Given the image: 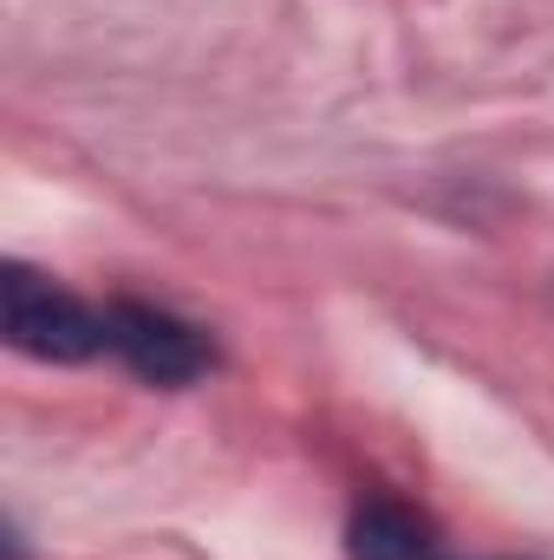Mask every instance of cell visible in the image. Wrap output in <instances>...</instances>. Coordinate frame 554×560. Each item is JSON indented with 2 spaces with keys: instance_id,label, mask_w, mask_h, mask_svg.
Masks as SVG:
<instances>
[{
  "instance_id": "cell-2",
  "label": "cell",
  "mask_w": 554,
  "mask_h": 560,
  "mask_svg": "<svg viewBox=\"0 0 554 560\" xmlns=\"http://www.w3.org/2000/svg\"><path fill=\"white\" fill-rule=\"evenodd\" d=\"M105 352H118L143 385H196L209 365H216V346L163 313V306H143V300H112L105 306Z\"/></svg>"
},
{
  "instance_id": "cell-1",
  "label": "cell",
  "mask_w": 554,
  "mask_h": 560,
  "mask_svg": "<svg viewBox=\"0 0 554 560\" xmlns=\"http://www.w3.org/2000/svg\"><path fill=\"white\" fill-rule=\"evenodd\" d=\"M0 326H7V346L39 365H79L105 352V306H85L72 287L33 275L20 261L0 275Z\"/></svg>"
},
{
  "instance_id": "cell-3",
  "label": "cell",
  "mask_w": 554,
  "mask_h": 560,
  "mask_svg": "<svg viewBox=\"0 0 554 560\" xmlns=\"http://www.w3.org/2000/svg\"><path fill=\"white\" fill-rule=\"evenodd\" d=\"M346 555L353 560H443V541H437V528H430L417 509L379 495V502H366V509L353 515Z\"/></svg>"
}]
</instances>
